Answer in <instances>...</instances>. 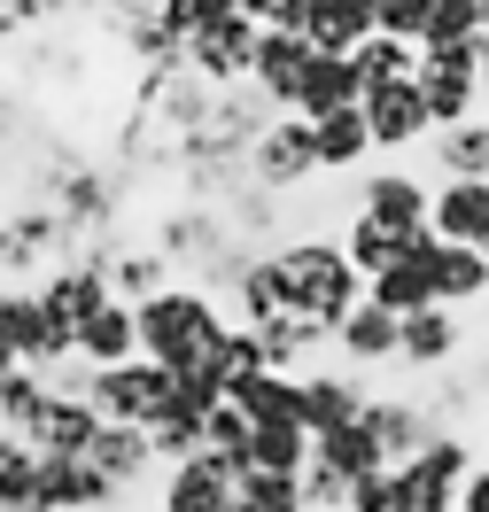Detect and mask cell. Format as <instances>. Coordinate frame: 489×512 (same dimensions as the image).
<instances>
[{
    "label": "cell",
    "mask_w": 489,
    "mask_h": 512,
    "mask_svg": "<svg viewBox=\"0 0 489 512\" xmlns=\"http://www.w3.org/2000/svg\"><path fill=\"white\" fill-rule=\"evenodd\" d=\"M272 256V280H280V311H295V319H319L326 334L342 326V311L365 295V280L350 272V256L334 249V233H295V241H280Z\"/></svg>",
    "instance_id": "obj_1"
},
{
    "label": "cell",
    "mask_w": 489,
    "mask_h": 512,
    "mask_svg": "<svg viewBox=\"0 0 489 512\" xmlns=\"http://www.w3.org/2000/svg\"><path fill=\"white\" fill-rule=\"evenodd\" d=\"M140 357L148 365H163V373H187L218 334H226V311H218V295L195 288V280H171L163 295H148L140 311Z\"/></svg>",
    "instance_id": "obj_2"
},
{
    "label": "cell",
    "mask_w": 489,
    "mask_h": 512,
    "mask_svg": "<svg viewBox=\"0 0 489 512\" xmlns=\"http://www.w3.org/2000/svg\"><path fill=\"white\" fill-rule=\"evenodd\" d=\"M70 256H78V241L63 233V218H55L47 202H16V210L0 218V288H39Z\"/></svg>",
    "instance_id": "obj_3"
},
{
    "label": "cell",
    "mask_w": 489,
    "mask_h": 512,
    "mask_svg": "<svg viewBox=\"0 0 489 512\" xmlns=\"http://www.w3.org/2000/svg\"><path fill=\"white\" fill-rule=\"evenodd\" d=\"M86 404L109 427H156V419H171V373L148 357H125L109 373H86Z\"/></svg>",
    "instance_id": "obj_4"
},
{
    "label": "cell",
    "mask_w": 489,
    "mask_h": 512,
    "mask_svg": "<svg viewBox=\"0 0 489 512\" xmlns=\"http://www.w3.org/2000/svg\"><path fill=\"white\" fill-rule=\"evenodd\" d=\"M427 194H435V179H420L412 163H373V171H358V218L389 225V233H427Z\"/></svg>",
    "instance_id": "obj_5"
},
{
    "label": "cell",
    "mask_w": 489,
    "mask_h": 512,
    "mask_svg": "<svg viewBox=\"0 0 489 512\" xmlns=\"http://www.w3.org/2000/svg\"><path fill=\"white\" fill-rule=\"evenodd\" d=\"M148 241L171 256V272H210V264L233 249L226 218H218L210 202H163L156 225H148Z\"/></svg>",
    "instance_id": "obj_6"
},
{
    "label": "cell",
    "mask_w": 489,
    "mask_h": 512,
    "mask_svg": "<svg viewBox=\"0 0 489 512\" xmlns=\"http://www.w3.org/2000/svg\"><path fill=\"white\" fill-rule=\"evenodd\" d=\"M78 256H94L101 280H109V295H117V303H132V311L179 280V272H171V256H163L148 233H117V241H94V249H78Z\"/></svg>",
    "instance_id": "obj_7"
},
{
    "label": "cell",
    "mask_w": 489,
    "mask_h": 512,
    "mask_svg": "<svg viewBox=\"0 0 489 512\" xmlns=\"http://www.w3.org/2000/svg\"><path fill=\"white\" fill-rule=\"evenodd\" d=\"M474 435H458V427H443V435H427L420 458H404L396 474H404V489H412V512H443L458 497V481L474 474Z\"/></svg>",
    "instance_id": "obj_8"
},
{
    "label": "cell",
    "mask_w": 489,
    "mask_h": 512,
    "mask_svg": "<svg viewBox=\"0 0 489 512\" xmlns=\"http://www.w3.org/2000/svg\"><path fill=\"white\" fill-rule=\"evenodd\" d=\"M358 419H365V435L381 443V458H389V466L420 458L427 435H443V419L427 412V396H420V388H373Z\"/></svg>",
    "instance_id": "obj_9"
},
{
    "label": "cell",
    "mask_w": 489,
    "mask_h": 512,
    "mask_svg": "<svg viewBox=\"0 0 489 512\" xmlns=\"http://www.w3.org/2000/svg\"><path fill=\"white\" fill-rule=\"evenodd\" d=\"M311 179H319V163H311V125H303V117H272V125L257 132V148H249V187L288 202V194L311 187Z\"/></svg>",
    "instance_id": "obj_10"
},
{
    "label": "cell",
    "mask_w": 489,
    "mask_h": 512,
    "mask_svg": "<svg viewBox=\"0 0 489 512\" xmlns=\"http://www.w3.org/2000/svg\"><path fill=\"white\" fill-rule=\"evenodd\" d=\"M365 396H373V381L350 373V365H311V373H295V419H303V435L350 427V419L365 412Z\"/></svg>",
    "instance_id": "obj_11"
},
{
    "label": "cell",
    "mask_w": 489,
    "mask_h": 512,
    "mask_svg": "<svg viewBox=\"0 0 489 512\" xmlns=\"http://www.w3.org/2000/svg\"><path fill=\"white\" fill-rule=\"evenodd\" d=\"M458 357H466V319L458 311L427 303L412 319H396V373H451Z\"/></svg>",
    "instance_id": "obj_12"
},
{
    "label": "cell",
    "mask_w": 489,
    "mask_h": 512,
    "mask_svg": "<svg viewBox=\"0 0 489 512\" xmlns=\"http://www.w3.org/2000/svg\"><path fill=\"white\" fill-rule=\"evenodd\" d=\"M249 63H257V24H241L226 16L218 32H202L179 47V70H195L210 94H226V86H249Z\"/></svg>",
    "instance_id": "obj_13"
},
{
    "label": "cell",
    "mask_w": 489,
    "mask_h": 512,
    "mask_svg": "<svg viewBox=\"0 0 489 512\" xmlns=\"http://www.w3.org/2000/svg\"><path fill=\"white\" fill-rule=\"evenodd\" d=\"M94 435H101V419H94V404H86V388H55L47 381V404L32 412L24 443H32L39 458H86Z\"/></svg>",
    "instance_id": "obj_14"
},
{
    "label": "cell",
    "mask_w": 489,
    "mask_h": 512,
    "mask_svg": "<svg viewBox=\"0 0 489 512\" xmlns=\"http://www.w3.org/2000/svg\"><path fill=\"white\" fill-rule=\"evenodd\" d=\"M365 132H373V148H420L427 132V101H420V78H389V86H365L358 101Z\"/></svg>",
    "instance_id": "obj_15"
},
{
    "label": "cell",
    "mask_w": 489,
    "mask_h": 512,
    "mask_svg": "<svg viewBox=\"0 0 489 512\" xmlns=\"http://www.w3.org/2000/svg\"><path fill=\"white\" fill-rule=\"evenodd\" d=\"M32 295H39V319H55V326H70V334H78V326L109 303V280H101L94 256H70V264H55Z\"/></svg>",
    "instance_id": "obj_16"
},
{
    "label": "cell",
    "mask_w": 489,
    "mask_h": 512,
    "mask_svg": "<svg viewBox=\"0 0 489 512\" xmlns=\"http://www.w3.org/2000/svg\"><path fill=\"white\" fill-rule=\"evenodd\" d=\"M86 466H94L117 497H140V489L163 474L156 450H148V427H109V419H101V435L86 443Z\"/></svg>",
    "instance_id": "obj_17"
},
{
    "label": "cell",
    "mask_w": 489,
    "mask_h": 512,
    "mask_svg": "<svg viewBox=\"0 0 489 512\" xmlns=\"http://www.w3.org/2000/svg\"><path fill=\"white\" fill-rule=\"evenodd\" d=\"M427 233L451 249H482L489 241V187L482 179H435L427 194Z\"/></svg>",
    "instance_id": "obj_18"
},
{
    "label": "cell",
    "mask_w": 489,
    "mask_h": 512,
    "mask_svg": "<svg viewBox=\"0 0 489 512\" xmlns=\"http://www.w3.org/2000/svg\"><path fill=\"white\" fill-rule=\"evenodd\" d=\"M420 272H427V295L443 303V311H466V303H482V288H489V264H482V249H451V241H435L427 233L420 249Z\"/></svg>",
    "instance_id": "obj_19"
},
{
    "label": "cell",
    "mask_w": 489,
    "mask_h": 512,
    "mask_svg": "<svg viewBox=\"0 0 489 512\" xmlns=\"http://www.w3.org/2000/svg\"><path fill=\"white\" fill-rule=\"evenodd\" d=\"M303 63H311V39H303V32H257V63H249V86L264 94V109H272V117H288V109H295Z\"/></svg>",
    "instance_id": "obj_20"
},
{
    "label": "cell",
    "mask_w": 489,
    "mask_h": 512,
    "mask_svg": "<svg viewBox=\"0 0 489 512\" xmlns=\"http://www.w3.org/2000/svg\"><path fill=\"white\" fill-rule=\"evenodd\" d=\"M334 365H350V373H381V365H396V319L381 311V303H350L342 311V326H334Z\"/></svg>",
    "instance_id": "obj_21"
},
{
    "label": "cell",
    "mask_w": 489,
    "mask_h": 512,
    "mask_svg": "<svg viewBox=\"0 0 489 512\" xmlns=\"http://www.w3.org/2000/svg\"><path fill=\"white\" fill-rule=\"evenodd\" d=\"M39 505L47 512H117L125 497H117L86 458H39Z\"/></svg>",
    "instance_id": "obj_22"
},
{
    "label": "cell",
    "mask_w": 489,
    "mask_h": 512,
    "mask_svg": "<svg viewBox=\"0 0 489 512\" xmlns=\"http://www.w3.org/2000/svg\"><path fill=\"white\" fill-rule=\"evenodd\" d=\"M365 86L358 70H350V55H311L303 63V86H295V109L288 117H303V125H319V117H334V109H358Z\"/></svg>",
    "instance_id": "obj_23"
},
{
    "label": "cell",
    "mask_w": 489,
    "mask_h": 512,
    "mask_svg": "<svg viewBox=\"0 0 489 512\" xmlns=\"http://www.w3.org/2000/svg\"><path fill=\"white\" fill-rule=\"evenodd\" d=\"M156 512H233V481L210 458H179L156 474Z\"/></svg>",
    "instance_id": "obj_24"
},
{
    "label": "cell",
    "mask_w": 489,
    "mask_h": 512,
    "mask_svg": "<svg viewBox=\"0 0 489 512\" xmlns=\"http://www.w3.org/2000/svg\"><path fill=\"white\" fill-rule=\"evenodd\" d=\"M257 342H264V373H311V365H326V350H334V334H326L319 319H295V311L264 319Z\"/></svg>",
    "instance_id": "obj_25"
},
{
    "label": "cell",
    "mask_w": 489,
    "mask_h": 512,
    "mask_svg": "<svg viewBox=\"0 0 489 512\" xmlns=\"http://www.w3.org/2000/svg\"><path fill=\"white\" fill-rule=\"evenodd\" d=\"M373 0H303V39L311 55H350L358 39H373Z\"/></svg>",
    "instance_id": "obj_26"
},
{
    "label": "cell",
    "mask_w": 489,
    "mask_h": 512,
    "mask_svg": "<svg viewBox=\"0 0 489 512\" xmlns=\"http://www.w3.org/2000/svg\"><path fill=\"white\" fill-rule=\"evenodd\" d=\"M125 357H140V319H132V303H101L94 319L78 326V365L86 373H109V365H125Z\"/></svg>",
    "instance_id": "obj_27"
},
{
    "label": "cell",
    "mask_w": 489,
    "mask_h": 512,
    "mask_svg": "<svg viewBox=\"0 0 489 512\" xmlns=\"http://www.w3.org/2000/svg\"><path fill=\"white\" fill-rule=\"evenodd\" d=\"M311 163H319V179H342V171L373 163V132H365L358 109H334V117L311 125Z\"/></svg>",
    "instance_id": "obj_28"
},
{
    "label": "cell",
    "mask_w": 489,
    "mask_h": 512,
    "mask_svg": "<svg viewBox=\"0 0 489 512\" xmlns=\"http://www.w3.org/2000/svg\"><path fill=\"white\" fill-rule=\"evenodd\" d=\"M420 101H427V125L435 132H451L466 125V117H482V78H466V70H443V63H427L420 55Z\"/></svg>",
    "instance_id": "obj_29"
},
{
    "label": "cell",
    "mask_w": 489,
    "mask_h": 512,
    "mask_svg": "<svg viewBox=\"0 0 489 512\" xmlns=\"http://www.w3.org/2000/svg\"><path fill=\"white\" fill-rule=\"evenodd\" d=\"M435 148H427V171L435 179H482L489 187V117H466L451 132H427Z\"/></svg>",
    "instance_id": "obj_30"
},
{
    "label": "cell",
    "mask_w": 489,
    "mask_h": 512,
    "mask_svg": "<svg viewBox=\"0 0 489 512\" xmlns=\"http://www.w3.org/2000/svg\"><path fill=\"white\" fill-rule=\"evenodd\" d=\"M420 241H427V233H412V241H404V233H389V225L358 218V210H350V225L334 233V249L350 256V272H358V280H373V272H389L396 256H412V249H420Z\"/></svg>",
    "instance_id": "obj_31"
},
{
    "label": "cell",
    "mask_w": 489,
    "mask_h": 512,
    "mask_svg": "<svg viewBox=\"0 0 489 512\" xmlns=\"http://www.w3.org/2000/svg\"><path fill=\"white\" fill-rule=\"evenodd\" d=\"M218 311H226L233 326H264V319H280V280H272V256H249V264L233 272L226 295H218Z\"/></svg>",
    "instance_id": "obj_32"
},
{
    "label": "cell",
    "mask_w": 489,
    "mask_h": 512,
    "mask_svg": "<svg viewBox=\"0 0 489 512\" xmlns=\"http://www.w3.org/2000/svg\"><path fill=\"white\" fill-rule=\"evenodd\" d=\"M311 458H319V466H334L342 481L381 474V466H389V458H381V443L365 435V419H350V427H326V435H311Z\"/></svg>",
    "instance_id": "obj_33"
},
{
    "label": "cell",
    "mask_w": 489,
    "mask_h": 512,
    "mask_svg": "<svg viewBox=\"0 0 489 512\" xmlns=\"http://www.w3.org/2000/svg\"><path fill=\"white\" fill-rule=\"evenodd\" d=\"M226 404L249 419V427L295 419V373H249V381H226Z\"/></svg>",
    "instance_id": "obj_34"
},
{
    "label": "cell",
    "mask_w": 489,
    "mask_h": 512,
    "mask_svg": "<svg viewBox=\"0 0 489 512\" xmlns=\"http://www.w3.org/2000/svg\"><path fill=\"white\" fill-rule=\"evenodd\" d=\"M365 303H381L389 319H412V311H427L435 295H427V272H420V256H396L389 272H373V280H365Z\"/></svg>",
    "instance_id": "obj_35"
},
{
    "label": "cell",
    "mask_w": 489,
    "mask_h": 512,
    "mask_svg": "<svg viewBox=\"0 0 489 512\" xmlns=\"http://www.w3.org/2000/svg\"><path fill=\"white\" fill-rule=\"evenodd\" d=\"M249 466H264V474H303V466H311V435H303V419L249 427Z\"/></svg>",
    "instance_id": "obj_36"
},
{
    "label": "cell",
    "mask_w": 489,
    "mask_h": 512,
    "mask_svg": "<svg viewBox=\"0 0 489 512\" xmlns=\"http://www.w3.org/2000/svg\"><path fill=\"white\" fill-rule=\"evenodd\" d=\"M0 512H47L39 505V450L24 435H0Z\"/></svg>",
    "instance_id": "obj_37"
},
{
    "label": "cell",
    "mask_w": 489,
    "mask_h": 512,
    "mask_svg": "<svg viewBox=\"0 0 489 512\" xmlns=\"http://www.w3.org/2000/svg\"><path fill=\"white\" fill-rule=\"evenodd\" d=\"M350 70H358V86H389V78H412V70H420V47H412V39L373 32V39L350 47Z\"/></svg>",
    "instance_id": "obj_38"
},
{
    "label": "cell",
    "mask_w": 489,
    "mask_h": 512,
    "mask_svg": "<svg viewBox=\"0 0 489 512\" xmlns=\"http://www.w3.org/2000/svg\"><path fill=\"white\" fill-rule=\"evenodd\" d=\"M233 512H303V481L249 466V474L233 481Z\"/></svg>",
    "instance_id": "obj_39"
},
{
    "label": "cell",
    "mask_w": 489,
    "mask_h": 512,
    "mask_svg": "<svg viewBox=\"0 0 489 512\" xmlns=\"http://www.w3.org/2000/svg\"><path fill=\"white\" fill-rule=\"evenodd\" d=\"M39 404H47V381H39L32 365H16V373L0 381V435H24Z\"/></svg>",
    "instance_id": "obj_40"
},
{
    "label": "cell",
    "mask_w": 489,
    "mask_h": 512,
    "mask_svg": "<svg viewBox=\"0 0 489 512\" xmlns=\"http://www.w3.org/2000/svg\"><path fill=\"white\" fill-rule=\"evenodd\" d=\"M342 512H412V489H404L396 466H381V474H358V481H350Z\"/></svg>",
    "instance_id": "obj_41"
},
{
    "label": "cell",
    "mask_w": 489,
    "mask_h": 512,
    "mask_svg": "<svg viewBox=\"0 0 489 512\" xmlns=\"http://www.w3.org/2000/svg\"><path fill=\"white\" fill-rule=\"evenodd\" d=\"M226 16H233V0H163V32L179 39V47L202 39V32H218Z\"/></svg>",
    "instance_id": "obj_42"
},
{
    "label": "cell",
    "mask_w": 489,
    "mask_h": 512,
    "mask_svg": "<svg viewBox=\"0 0 489 512\" xmlns=\"http://www.w3.org/2000/svg\"><path fill=\"white\" fill-rule=\"evenodd\" d=\"M39 334V295L32 288H0V350L24 357V342Z\"/></svg>",
    "instance_id": "obj_43"
},
{
    "label": "cell",
    "mask_w": 489,
    "mask_h": 512,
    "mask_svg": "<svg viewBox=\"0 0 489 512\" xmlns=\"http://www.w3.org/2000/svg\"><path fill=\"white\" fill-rule=\"evenodd\" d=\"M373 24L389 39H412V47H420V32L435 24V0H373Z\"/></svg>",
    "instance_id": "obj_44"
},
{
    "label": "cell",
    "mask_w": 489,
    "mask_h": 512,
    "mask_svg": "<svg viewBox=\"0 0 489 512\" xmlns=\"http://www.w3.org/2000/svg\"><path fill=\"white\" fill-rule=\"evenodd\" d=\"M148 450H156V466L202 458V427H195V419H156V427H148Z\"/></svg>",
    "instance_id": "obj_45"
},
{
    "label": "cell",
    "mask_w": 489,
    "mask_h": 512,
    "mask_svg": "<svg viewBox=\"0 0 489 512\" xmlns=\"http://www.w3.org/2000/svg\"><path fill=\"white\" fill-rule=\"evenodd\" d=\"M295 481H303V512H342V497H350V481L334 474V466H319V458H311Z\"/></svg>",
    "instance_id": "obj_46"
},
{
    "label": "cell",
    "mask_w": 489,
    "mask_h": 512,
    "mask_svg": "<svg viewBox=\"0 0 489 512\" xmlns=\"http://www.w3.org/2000/svg\"><path fill=\"white\" fill-rule=\"evenodd\" d=\"M101 32H117V24H140V16H163V0H94Z\"/></svg>",
    "instance_id": "obj_47"
},
{
    "label": "cell",
    "mask_w": 489,
    "mask_h": 512,
    "mask_svg": "<svg viewBox=\"0 0 489 512\" xmlns=\"http://www.w3.org/2000/svg\"><path fill=\"white\" fill-rule=\"evenodd\" d=\"M451 512H489V458H474V474L458 481V497H451Z\"/></svg>",
    "instance_id": "obj_48"
},
{
    "label": "cell",
    "mask_w": 489,
    "mask_h": 512,
    "mask_svg": "<svg viewBox=\"0 0 489 512\" xmlns=\"http://www.w3.org/2000/svg\"><path fill=\"white\" fill-rule=\"evenodd\" d=\"M474 55H482V94H489V32L474 39Z\"/></svg>",
    "instance_id": "obj_49"
},
{
    "label": "cell",
    "mask_w": 489,
    "mask_h": 512,
    "mask_svg": "<svg viewBox=\"0 0 489 512\" xmlns=\"http://www.w3.org/2000/svg\"><path fill=\"white\" fill-rule=\"evenodd\" d=\"M16 365H24V357H16V350H0V381H8V373H16Z\"/></svg>",
    "instance_id": "obj_50"
},
{
    "label": "cell",
    "mask_w": 489,
    "mask_h": 512,
    "mask_svg": "<svg viewBox=\"0 0 489 512\" xmlns=\"http://www.w3.org/2000/svg\"><path fill=\"white\" fill-rule=\"evenodd\" d=\"M474 311H482V334H489V288H482V303H474Z\"/></svg>",
    "instance_id": "obj_51"
},
{
    "label": "cell",
    "mask_w": 489,
    "mask_h": 512,
    "mask_svg": "<svg viewBox=\"0 0 489 512\" xmlns=\"http://www.w3.org/2000/svg\"><path fill=\"white\" fill-rule=\"evenodd\" d=\"M482 264H489V241H482Z\"/></svg>",
    "instance_id": "obj_52"
},
{
    "label": "cell",
    "mask_w": 489,
    "mask_h": 512,
    "mask_svg": "<svg viewBox=\"0 0 489 512\" xmlns=\"http://www.w3.org/2000/svg\"><path fill=\"white\" fill-rule=\"evenodd\" d=\"M443 512H451V505H443Z\"/></svg>",
    "instance_id": "obj_53"
}]
</instances>
